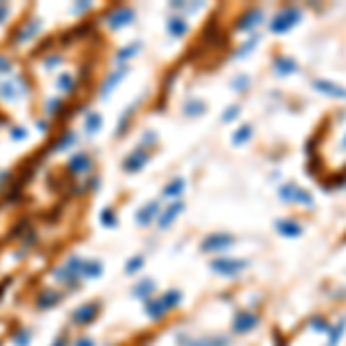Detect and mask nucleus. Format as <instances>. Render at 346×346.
Returning <instances> with one entry per match:
<instances>
[{
  "label": "nucleus",
  "mask_w": 346,
  "mask_h": 346,
  "mask_svg": "<svg viewBox=\"0 0 346 346\" xmlns=\"http://www.w3.org/2000/svg\"><path fill=\"white\" fill-rule=\"evenodd\" d=\"M81 268H83L81 258H76V256L67 258V261L55 270V279L63 281V284H76V277L81 275Z\"/></svg>",
  "instance_id": "obj_1"
},
{
  "label": "nucleus",
  "mask_w": 346,
  "mask_h": 346,
  "mask_svg": "<svg viewBox=\"0 0 346 346\" xmlns=\"http://www.w3.org/2000/svg\"><path fill=\"white\" fill-rule=\"evenodd\" d=\"M28 92V86L21 76H14V78H7V81L0 83V97L5 101H14L18 97H23Z\"/></svg>",
  "instance_id": "obj_2"
},
{
  "label": "nucleus",
  "mask_w": 346,
  "mask_h": 346,
  "mask_svg": "<svg viewBox=\"0 0 346 346\" xmlns=\"http://www.w3.org/2000/svg\"><path fill=\"white\" fill-rule=\"evenodd\" d=\"M298 18H300V12H298V9H295V7L291 9V7H289V9H284L281 14H277V16L272 18L270 30H272V32H284V30H289V28L293 26Z\"/></svg>",
  "instance_id": "obj_3"
},
{
  "label": "nucleus",
  "mask_w": 346,
  "mask_h": 346,
  "mask_svg": "<svg viewBox=\"0 0 346 346\" xmlns=\"http://www.w3.org/2000/svg\"><path fill=\"white\" fill-rule=\"evenodd\" d=\"M132 18H134V9L132 7H118L115 12H111L109 16H106V23H109V28L118 30V28L132 23Z\"/></svg>",
  "instance_id": "obj_4"
},
{
  "label": "nucleus",
  "mask_w": 346,
  "mask_h": 346,
  "mask_svg": "<svg viewBox=\"0 0 346 346\" xmlns=\"http://www.w3.org/2000/svg\"><path fill=\"white\" fill-rule=\"evenodd\" d=\"M245 268H247V261H235V258H217L212 263V270H217L219 275H235Z\"/></svg>",
  "instance_id": "obj_5"
},
{
  "label": "nucleus",
  "mask_w": 346,
  "mask_h": 346,
  "mask_svg": "<svg viewBox=\"0 0 346 346\" xmlns=\"http://www.w3.org/2000/svg\"><path fill=\"white\" fill-rule=\"evenodd\" d=\"M90 166H92V161H90V157H88L86 152H76V155H72V157H69V161H67V171L72 175L88 173V171H90Z\"/></svg>",
  "instance_id": "obj_6"
},
{
  "label": "nucleus",
  "mask_w": 346,
  "mask_h": 346,
  "mask_svg": "<svg viewBox=\"0 0 346 346\" xmlns=\"http://www.w3.org/2000/svg\"><path fill=\"white\" fill-rule=\"evenodd\" d=\"M180 346H226L229 339L226 337H180Z\"/></svg>",
  "instance_id": "obj_7"
},
{
  "label": "nucleus",
  "mask_w": 346,
  "mask_h": 346,
  "mask_svg": "<svg viewBox=\"0 0 346 346\" xmlns=\"http://www.w3.org/2000/svg\"><path fill=\"white\" fill-rule=\"evenodd\" d=\"M97 309H99V304H97V302H86V304H81V307H78L76 312L72 314V321L76 323V325H86V323H90L92 318L97 316Z\"/></svg>",
  "instance_id": "obj_8"
},
{
  "label": "nucleus",
  "mask_w": 346,
  "mask_h": 346,
  "mask_svg": "<svg viewBox=\"0 0 346 346\" xmlns=\"http://www.w3.org/2000/svg\"><path fill=\"white\" fill-rule=\"evenodd\" d=\"M146 161H148L146 152H143V150H134L132 155L123 161V166H125V171H129V173H136V171L143 169V164H146Z\"/></svg>",
  "instance_id": "obj_9"
},
{
  "label": "nucleus",
  "mask_w": 346,
  "mask_h": 346,
  "mask_svg": "<svg viewBox=\"0 0 346 346\" xmlns=\"http://www.w3.org/2000/svg\"><path fill=\"white\" fill-rule=\"evenodd\" d=\"M182 203L180 201H175V203H171V206H166L164 208V212L159 215V229H166V226H171V221L175 219V217L182 212Z\"/></svg>",
  "instance_id": "obj_10"
},
{
  "label": "nucleus",
  "mask_w": 346,
  "mask_h": 346,
  "mask_svg": "<svg viewBox=\"0 0 346 346\" xmlns=\"http://www.w3.org/2000/svg\"><path fill=\"white\" fill-rule=\"evenodd\" d=\"M39 28H42V23L37 21V18H30V21H26V26H23L21 30L16 32V44H23V42L32 39V37L39 32Z\"/></svg>",
  "instance_id": "obj_11"
},
{
  "label": "nucleus",
  "mask_w": 346,
  "mask_h": 346,
  "mask_svg": "<svg viewBox=\"0 0 346 346\" xmlns=\"http://www.w3.org/2000/svg\"><path fill=\"white\" fill-rule=\"evenodd\" d=\"M281 196L289 198V201H300V203H307V206H312V196L309 194H304L300 187H295V185H286V187H281Z\"/></svg>",
  "instance_id": "obj_12"
},
{
  "label": "nucleus",
  "mask_w": 346,
  "mask_h": 346,
  "mask_svg": "<svg viewBox=\"0 0 346 346\" xmlns=\"http://www.w3.org/2000/svg\"><path fill=\"white\" fill-rule=\"evenodd\" d=\"M229 245H233V238L231 235H210V238L203 242V249L206 252H212V249H224V247H229Z\"/></svg>",
  "instance_id": "obj_13"
},
{
  "label": "nucleus",
  "mask_w": 346,
  "mask_h": 346,
  "mask_svg": "<svg viewBox=\"0 0 346 346\" xmlns=\"http://www.w3.org/2000/svg\"><path fill=\"white\" fill-rule=\"evenodd\" d=\"M125 74H127V69H118V72H113L111 76H106L104 83H101V88H99V95H101V97H109V92L113 90V88L118 86L120 81H123Z\"/></svg>",
  "instance_id": "obj_14"
},
{
  "label": "nucleus",
  "mask_w": 346,
  "mask_h": 346,
  "mask_svg": "<svg viewBox=\"0 0 346 346\" xmlns=\"http://www.w3.org/2000/svg\"><path fill=\"white\" fill-rule=\"evenodd\" d=\"M256 321L258 318L254 316V314H240V316H235V321H233V330L235 332H247L256 325Z\"/></svg>",
  "instance_id": "obj_15"
},
{
  "label": "nucleus",
  "mask_w": 346,
  "mask_h": 346,
  "mask_svg": "<svg viewBox=\"0 0 346 346\" xmlns=\"http://www.w3.org/2000/svg\"><path fill=\"white\" fill-rule=\"evenodd\" d=\"M60 302V295L55 293V291H44V293L39 295V298L35 300V304L39 309H49V307H55V304Z\"/></svg>",
  "instance_id": "obj_16"
},
{
  "label": "nucleus",
  "mask_w": 346,
  "mask_h": 346,
  "mask_svg": "<svg viewBox=\"0 0 346 346\" xmlns=\"http://www.w3.org/2000/svg\"><path fill=\"white\" fill-rule=\"evenodd\" d=\"M157 208H159L157 203H148L146 208H141V210L136 212V221H138L141 226H148V224H150L152 217L157 215Z\"/></svg>",
  "instance_id": "obj_17"
},
{
  "label": "nucleus",
  "mask_w": 346,
  "mask_h": 346,
  "mask_svg": "<svg viewBox=\"0 0 346 346\" xmlns=\"http://www.w3.org/2000/svg\"><path fill=\"white\" fill-rule=\"evenodd\" d=\"M314 88H318V90L328 92V95L332 97H346V90L339 86H335V83H328V81H314Z\"/></svg>",
  "instance_id": "obj_18"
},
{
  "label": "nucleus",
  "mask_w": 346,
  "mask_h": 346,
  "mask_svg": "<svg viewBox=\"0 0 346 346\" xmlns=\"http://www.w3.org/2000/svg\"><path fill=\"white\" fill-rule=\"evenodd\" d=\"M99 272H101V263L99 261H83V268H81V275L83 277H88V279H95Z\"/></svg>",
  "instance_id": "obj_19"
},
{
  "label": "nucleus",
  "mask_w": 346,
  "mask_h": 346,
  "mask_svg": "<svg viewBox=\"0 0 346 346\" xmlns=\"http://www.w3.org/2000/svg\"><path fill=\"white\" fill-rule=\"evenodd\" d=\"M101 127V115L95 113V111H90V113L86 115V132L88 134H97Z\"/></svg>",
  "instance_id": "obj_20"
},
{
  "label": "nucleus",
  "mask_w": 346,
  "mask_h": 346,
  "mask_svg": "<svg viewBox=\"0 0 346 346\" xmlns=\"http://www.w3.org/2000/svg\"><path fill=\"white\" fill-rule=\"evenodd\" d=\"M169 32L173 37H180V35H185L187 32V23L182 21V18H178V16H173V18H169Z\"/></svg>",
  "instance_id": "obj_21"
},
{
  "label": "nucleus",
  "mask_w": 346,
  "mask_h": 346,
  "mask_svg": "<svg viewBox=\"0 0 346 346\" xmlns=\"http://www.w3.org/2000/svg\"><path fill=\"white\" fill-rule=\"evenodd\" d=\"M55 86H58V90H63V92H72L74 90V76L72 74H60Z\"/></svg>",
  "instance_id": "obj_22"
},
{
  "label": "nucleus",
  "mask_w": 346,
  "mask_h": 346,
  "mask_svg": "<svg viewBox=\"0 0 346 346\" xmlns=\"http://www.w3.org/2000/svg\"><path fill=\"white\" fill-rule=\"evenodd\" d=\"M74 141H76V134H74V132H65L63 138H60V141L53 146V152H63L65 148H69Z\"/></svg>",
  "instance_id": "obj_23"
},
{
  "label": "nucleus",
  "mask_w": 346,
  "mask_h": 346,
  "mask_svg": "<svg viewBox=\"0 0 346 346\" xmlns=\"http://www.w3.org/2000/svg\"><path fill=\"white\" fill-rule=\"evenodd\" d=\"M148 314H150L152 318H159L161 314L166 312V307H164V302H161V300H155V302H152V300H148Z\"/></svg>",
  "instance_id": "obj_24"
},
{
  "label": "nucleus",
  "mask_w": 346,
  "mask_h": 346,
  "mask_svg": "<svg viewBox=\"0 0 346 346\" xmlns=\"http://www.w3.org/2000/svg\"><path fill=\"white\" fill-rule=\"evenodd\" d=\"M277 231L284 235H300V226H295L293 221H277Z\"/></svg>",
  "instance_id": "obj_25"
},
{
  "label": "nucleus",
  "mask_w": 346,
  "mask_h": 346,
  "mask_svg": "<svg viewBox=\"0 0 346 346\" xmlns=\"http://www.w3.org/2000/svg\"><path fill=\"white\" fill-rule=\"evenodd\" d=\"M182 187H185V180H173V182L164 189V196H178V194L182 192Z\"/></svg>",
  "instance_id": "obj_26"
},
{
  "label": "nucleus",
  "mask_w": 346,
  "mask_h": 346,
  "mask_svg": "<svg viewBox=\"0 0 346 346\" xmlns=\"http://www.w3.org/2000/svg\"><path fill=\"white\" fill-rule=\"evenodd\" d=\"M99 219H101V224H104V226H115V212H113V208H104V210H101V215H99Z\"/></svg>",
  "instance_id": "obj_27"
},
{
  "label": "nucleus",
  "mask_w": 346,
  "mask_h": 346,
  "mask_svg": "<svg viewBox=\"0 0 346 346\" xmlns=\"http://www.w3.org/2000/svg\"><path fill=\"white\" fill-rule=\"evenodd\" d=\"M161 302H164L166 309H169V307H175V304L180 302V293H178V291H169V293L161 298Z\"/></svg>",
  "instance_id": "obj_28"
},
{
  "label": "nucleus",
  "mask_w": 346,
  "mask_h": 346,
  "mask_svg": "<svg viewBox=\"0 0 346 346\" xmlns=\"http://www.w3.org/2000/svg\"><path fill=\"white\" fill-rule=\"evenodd\" d=\"M275 67L279 69L281 74H289V72H293V69H295V63H291V60H284V58H279V60H277V63H275Z\"/></svg>",
  "instance_id": "obj_29"
},
{
  "label": "nucleus",
  "mask_w": 346,
  "mask_h": 346,
  "mask_svg": "<svg viewBox=\"0 0 346 346\" xmlns=\"http://www.w3.org/2000/svg\"><path fill=\"white\" fill-rule=\"evenodd\" d=\"M152 289H155V284H152V281H141V284L134 289V293H136V295H143V298H148V293H150Z\"/></svg>",
  "instance_id": "obj_30"
},
{
  "label": "nucleus",
  "mask_w": 346,
  "mask_h": 346,
  "mask_svg": "<svg viewBox=\"0 0 346 346\" xmlns=\"http://www.w3.org/2000/svg\"><path fill=\"white\" fill-rule=\"evenodd\" d=\"M249 136H252V127H242V129H240V132L233 136V143H235V146H240V143H245Z\"/></svg>",
  "instance_id": "obj_31"
},
{
  "label": "nucleus",
  "mask_w": 346,
  "mask_h": 346,
  "mask_svg": "<svg viewBox=\"0 0 346 346\" xmlns=\"http://www.w3.org/2000/svg\"><path fill=\"white\" fill-rule=\"evenodd\" d=\"M60 63H63V58H58V55H46V60H44V69H53V67H58Z\"/></svg>",
  "instance_id": "obj_32"
},
{
  "label": "nucleus",
  "mask_w": 346,
  "mask_h": 346,
  "mask_svg": "<svg viewBox=\"0 0 346 346\" xmlns=\"http://www.w3.org/2000/svg\"><path fill=\"white\" fill-rule=\"evenodd\" d=\"M28 341H30V332H26V330L18 332V335L14 337V344L16 346H28Z\"/></svg>",
  "instance_id": "obj_33"
},
{
  "label": "nucleus",
  "mask_w": 346,
  "mask_h": 346,
  "mask_svg": "<svg viewBox=\"0 0 346 346\" xmlns=\"http://www.w3.org/2000/svg\"><path fill=\"white\" fill-rule=\"evenodd\" d=\"M141 266H143V258H141V256H134L132 261L127 263V268H125V270H127V272H136Z\"/></svg>",
  "instance_id": "obj_34"
},
{
  "label": "nucleus",
  "mask_w": 346,
  "mask_h": 346,
  "mask_svg": "<svg viewBox=\"0 0 346 346\" xmlns=\"http://www.w3.org/2000/svg\"><path fill=\"white\" fill-rule=\"evenodd\" d=\"M136 51H138V44H132V46H127V49H123V51H120V53H118V58H120V60H125V58H129L132 53H136Z\"/></svg>",
  "instance_id": "obj_35"
},
{
  "label": "nucleus",
  "mask_w": 346,
  "mask_h": 346,
  "mask_svg": "<svg viewBox=\"0 0 346 346\" xmlns=\"http://www.w3.org/2000/svg\"><path fill=\"white\" fill-rule=\"evenodd\" d=\"M185 111H187L189 115H196V113H201V111H203V104H196V101H192V104L185 106Z\"/></svg>",
  "instance_id": "obj_36"
},
{
  "label": "nucleus",
  "mask_w": 346,
  "mask_h": 346,
  "mask_svg": "<svg viewBox=\"0 0 346 346\" xmlns=\"http://www.w3.org/2000/svg\"><path fill=\"white\" fill-rule=\"evenodd\" d=\"M26 136H28V134H26V129H23V127H12V138H14V141H23Z\"/></svg>",
  "instance_id": "obj_37"
},
{
  "label": "nucleus",
  "mask_w": 346,
  "mask_h": 346,
  "mask_svg": "<svg viewBox=\"0 0 346 346\" xmlns=\"http://www.w3.org/2000/svg\"><path fill=\"white\" fill-rule=\"evenodd\" d=\"M9 69H12V63H9L5 55H0V74H7Z\"/></svg>",
  "instance_id": "obj_38"
},
{
  "label": "nucleus",
  "mask_w": 346,
  "mask_h": 346,
  "mask_svg": "<svg viewBox=\"0 0 346 346\" xmlns=\"http://www.w3.org/2000/svg\"><path fill=\"white\" fill-rule=\"evenodd\" d=\"M58 106H60V101H58V99H53V101L49 99V101H46V113L51 115V113H53V111H58Z\"/></svg>",
  "instance_id": "obj_39"
},
{
  "label": "nucleus",
  "mask_w": 346,
  "mask_h": 346,
  "mask_svg": "<svg viewBox=\"0 0 346 346\" xmlns=\"http://www.w3.org/2000/svg\"><path fill=\"white\" fill-rule=\"evenodd\" d=\"M86 9H90V3H78V5H74L72 12H74V14H81V12H86Z\"/></svg>",
  "instance_id": "obj_40"
},
{
  "label": "nucleus",
  "mask_w": 346,
  "mask_h": 346,
  "mask_svg": "<svg viewBox=\"0 0 346 346\" xmlns=\"http://www.w3.org/2000/svg\"><path fill=\"white\" fill-rule=\"evenodd\" d=\"M7 14H9V5L7 3H0V23L7 18Z\"/></svg>",
  "instance_id": "obj_41"
},
{
  "label": "nucleus",
  "mask_w": 346,
  "mask_h": 346,
  "mask_svg": "<svg viewBox=\"0 0 346 346\" xmlns=\"http://www.w3.org/2000/svg\"><path fill=\"white\" fill-rule=\"evenodd\" d=\"M26 226H28V219H21V221H18V226H16V229L12 231V235H18L23 229H26Z\"/></svg>",
  "instance_id": "obj_42"
},
{
  "label": "nucleus",
  "mask_w": 346,
  "mask_h": 346,
  "mask_svg": "<svg viewBox=\"0 0 346 346\" xmlns=\"http://www.w3.org/2000/svg\"><path fill=\"white\" fill-rule=\"evenodd\" d=\"M76 346H95V341L88 339V337H81V339L76 341Z\"/></svg>",
  "instance_id": "obj_43"
},
{
  "label": "nucleus",
  "mask_w": 346,
  "mask_h": 346,
  "mask_svg": "<svg viewBox=\"0 0 346 346\" xmlns=\"http://www.w3.org/2000/svg\"><path fill=\"white\" fill-rule=\"evenodd\" d=\"M53 346H63V337H60V339H55V344Z\"/></svg>",
  "instance_id": "obj_44"
},
{
  "label": "nucleus",
  "mask_w": 346,
  "mask_h": 346,
  "mask_svg": "<svg viewBox=\"0 0 346 346\" xmlns=\"http://www.w3.org/2000/svg\"><path fill=\"white\" fill-rule=\"evenodd\" d=\"M344 146H346V138H344Z\"/></svg>",
  "instance_id": "obj_45"
}]
</instances>
